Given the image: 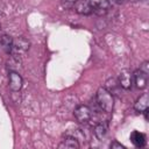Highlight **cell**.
<instances>
[{"instance_id": "6da1fadb", "label": "cell", "mask_w": 149, "mask_h": 149, "mask_svg": "<svg viewBox=\"0 0 149 149\" xmlns=\"http://www.w3.org/2000/svg\"><path fill=\"white\" fill-rule=\"evenodd\" d=\"M95 101H97V105L98 107L106 112V113H111L113 111V107H114V98H113V94L106 90L105 87H99L97 93H95Z\"/></svg>"}, {"instance_id": "7a4b0ae2", "label": "cell", "mask_w": 149, "mask_h": 149, "mask_svg": "<svg viewBox=\"0 0 149 149\" xmlns=\"http://www.w3.org/2000/svg\"><path fill=\"white\" fill-rule=\"evenodd\" d=\"M29 47H30V42H29L26 37L19 36V37H16V38H13V44H12L10 55L21 57L22 55H24V54L28 51Z\"/></svg>"}, {"instance_id": "3957f363", "label": "cell", "mask_w": 149, "mask_h": 149, "mask_svg": "<svg viewBox=\"0 0 149 149\" xmlns=\"http://www.w3.org/2000/svg\"><path fill=\"white\" fill-rule=\"evenodd\" d=\"M73 115L76 118V120L80 123H86L87 121H90L91 116H92V111L88 106L86 105H79L78 107L74 108Z\"/></svg>"}, {"instance_id": "277c9868", "label": "cell", "mask_w": 149, "mask_h": 149, "mask_svg": "<svg viewBox=\"0 0 149 149\" xmlns=\"http://www.w3.org/2000/svg\"><path fill=\"white\" fill-rule=\"evenodd\" d=\"M118 80H119V84L122 88H125V90L132 88V85H133V73H132V71L128 70V69H122L120 71Z\"/></svg>"}, {"instance_id": "5b68a950", "label": "cell", "mask_w": 149, "mask_h": 149, "mask_svg": "<svg viewBox=\"0 0 149 149\" xmlns=\"http://www.w3.org/2000/svg\"><path fill=\"white\" fill-rule=\"evenodd\" d=\"M88 3L91 5L92 9L94 13L99 14V15H102L105 13H107L108 8H109V0H87Z\"/></svg>"}, {"instance_id": "8992f818", "label": "cell", "mask_w": 149, "mask_h": 149, "mask_svg": "<svg viewBox=\"0 0 149 149\" xmlns=\"http://www.w3.org/2000/svg\"><path fill=\"white\" fill-rule=\"evenodd\" d=\"M8 79H9V88L12 91L17 92V91L21 90L22 84H23V80H22V77L19 74V72L10 71L9 74H8Z\"/></svg>"}, {"instance_id": "52a82bcc", "label": "cell", "mask_w": 149, "mask_h": 149, "mask_svg": "<svg viewBox=\"0 0 149 149\" xmlns=\"http://www.w3.org/2000/svg\"><path fill=\"white\" fill-rule=\"evenodd\" d=\"M133 80H134V83H135V85H136L137 88L143 90L147 86V84H148V73L144 72V71H142L141 69H139V70H136L134 72Z\"/></svg>"}, {"instance_id": "ba28073f", "label": "cell", "mask_w": 149, "mask_h": 149, "mask_svg": "<svg viewBox=\"0 0 149 149\" xmlns=\"http://www.w3.org/2000/svg\"><path fill=\"white\" fill-rule=\"evenodd\" d=\"M73 8L78 14H81V15H88L93 12V9H92V7L87 0H78L74 3Z\"/></svg>"}, {"instance_id": "9c48e42d", "label": "cell", "mask_w": 149, "mask_h": 149, "mask_svg": "<svg viewBox=\"0 0 149 149\" xmlns=\"http://www.w3.org/2000/svg\"><path fill=\"white\" fill-rule=\"evenodd\" d=\"M58 148H61V149H78L79 148V141H77L72 136L64 135V139L58 144Z\"/></svg>"}, {"instance_id": "30bf717a", "label": "cell", "mask_w": 149, "mask_h": 149, "mask_svg": "<svg viewBox=\"0 0 149 149\" xmlns=\"http://www.w3.org/2000/svg\"><path fill=\"white\" fill-rule=\"evenodd\" d=\"M148 107H149V97L147 93H143L142 95H140V98H137L134 105V108L136 112L143 113L146 109H148Z\"/></svg>"}, {"instance_id": "8fae6325", "label": "cell", "mask_w": 149, "mask_h": 149, "mask_svg": "<svg viewBox=\"0 0 149 149\" xmlns=\"http://www.w3.org/2000/svg\"><path fill=\"white\" fill-rule=\"evenodd\" d=\"M130 141L135 147L142 148L146 144V136H144V134H142V133H140L137 130H134L130 134Z\"/></svg>"}, {"instance_id": "7c38bea8", "label": "cell", "mask_w": 149, "mask_h": 149, "mask_svg": "<svg viewBox=\"0 0 149 149\" xmlns=\"http://www.w3.org/2000/svg\"><path fill=\"white\" fill-rule=\"evenodd\" d=\"M107 130H108V127H107V122H100L98 123L95 127H94V136L98 139V140H104L105 136L107 135Z\"/></svg>"}, {"instance_id": "4fadbf2b", "label": "cell", "mask_w": 149, "mask_h": 149, "mask_svg": "<svg viewBox=\"0 0 149 149\" xmlns=\"http://www.w3.org/2000/svg\"><path fill=\"white\" fill-rule=\"evenodd\" d=\"M12 44H13V38L8 35H3L0 38V47L2 48V50L7 54H10L12 50Z\"/></svg>"}, {"instance_id": "5bb4252c", "label": "cell", "mask_w": 149, "mask_h": 149, "mask_svg": "<svg viewBox=\"0 0 149 149\" xmlns=\"http://www.w3.org/2000/svg\"><path fill=\"white\" fill-rule=\"evenodd\" d=\"M65 135L72 136V137H74L77 141H84V140H85V134H84L83 130H80V129H72V130H69V132L65 133Z\"/></svg>"}, {"instance_id": "9a60e30c", "label": "cell", "mask_w": 149, "mask_h": 149, "mask_svg": "<svg viewBox=\"0 0 149 149\" xmlns=\"http://www.w3.org/2000/svg\"><path fill=\"white\" fill-rule=\"evenodd\" d=\"M7 64H8V69H10V71H16V68L21 65V59L19 56L12 55V57Z\"/></svg>"}, {"instance_id": "2e32d148", "label": "cell", "mask_w": 149, "mask_h": 149, "mask_svg": "<svg viewBox=\"0 0 149 149\" xmlns=\"http://www.w3.org/2000/svg\"><path fill=\"white\" fill-rule=\"evenodd\" d=\"M118 87H121L120 86V84H119V80H116L115 78H109V79H107V81H106V90H108L112 94H113V91L114 90H116Z\"/></svg>"}, {"instance_id": "e0dca14e", "label": "cell", "mask_w": 149, "mask_h": 149, "mask_svg": "<svg viewBox=\"0 0 149 149\" xmlns=\"http://www.w3.org/2000/svg\"><path fill=\"white\" fill-rule=\"evenodd\" d=\"M77 1L78 0H62V6L64 8H73V6Z\"/></svg>"}, {"instance_id": "ac0fdd59", "label": "cell", "mask_w": 149, "mask_h": 149, "mask_svg": "<svg viewBox=\"0 0 149 149\" xmlns=\"http://www.w3.org/2000/svg\"><path fill=\"white\" fill-rule=\"evenodd\" d=\"M109 147H111L112 149H125V146H122L121 143H119V142H116V141H113Z\"/></svg>"}, {"instance_id": "d6986e66", "label": "cell", "mask_w": 149, "mask_h": 149, "mask_svg": "<svg viewBox=\"0 0 149 149\" xmlns=\"http://www.w3.org/2000/svg\"><path fill=\"white\" fill-rule=\"evenodd\" d=\"M142 71H144V72H147V73H149V62H144L142 65H141V68H140Z\"/></svg>"}, {"instance_id": "ffe728a7", "label": "cell", "mask_w": 149, "mask_h": 149, "mask_svg": "<svg viewBox=\"0 0 149 149\" xmlns=\"http://www.w3.org/2000/svg\"><path fill=\"white\" fill-rule=\"evenodd\" d=\"M126 0H109V2H115V3H122Z\"/></svg>"}, {"instance_id": "44dd1931", "label": "cell", "mask_w": 149, "mask_h": 149, "mask_svg": "<svg viewBox=\"0 0 149 149\" xmlns=\"http://www.w3.org/2000/svg\"><path fill=\"white\" fill-rule=\"evenodd\" d=\"M142 1H147V0H142Z\"/></svg>"}]
</instances>
